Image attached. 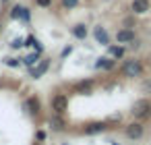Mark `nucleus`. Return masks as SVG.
I'll return each mask as SVG.
<instances>
[{"label":"nucleus","mask_w":151,"mask_h":145,"mask_svg":"<svg viewBox=\"0 0 151 145\" xmlns=\"http://www.w3.org/2000/svg\"><path fill=\"white\" fill-rule=\"evenodd\" d=\"M124 133H126L128 139H141L143 133H145V126H143L141 120H134V122H130V124L124 126Z\"/></svg>","instance_id":"39448f33"},{"label":"nucleus","mask_w":151,"mask_h":145,"mask_svg":"<svg viewBox=\"0 0 151 145\" xmlns=\"http://www.w3.org/2000/svg\"><path fill=\"white\" fill-rule=\"evenodd\" d=\"M143 91H145V93H151V79L143 83Z\"/></svg>","instance_id":"412c9836"},{"label":"nucleus","mask_w":151,"mask_h":145,"mask_svg":"<svg viewBox=\"0 0 151 145\" xmlns=\"http://www.w3.org/2000/svg\"><path fill=\"white\" fill-rule=\"evenodd\" d=\"M0 29H2V23H0Z\"/></svg>","instance_id":"393cba45"},{"label":"nucleus","mask_w":151,"mask_h":145,"mask_svg":"<svg viewBox=\"0 0 151 145\" xmlns=\"http://www.w3.org/2000/svg\"><path fill=\"white\" fill-rule=\"evenodd\" d=\"M108 50H110V56H112V58H122V56H124V48H122V46H112V44H110Z\"/></svg>","instance_id":"dca6fc26"},{"label":"nucleus","mask_w":151,"mask_h":145,"mask_svg":"<svg viewBox=\"0 0 151 145\" xmlns=\"http://www.w3.org/2000/svg\"><path fill=\"white\" fill-rule=\"evenodd\" d=\"M130 9H132L134 15H145V13L151 9V4H149V0H132V2H130Z\"/></svg>","instance_id":"9b49d317"},{"label":"nucleus","mask_w":151,"mask_h":145,"mask_svg":"<svg viewBox=\"0 0 151 145\" xmlns=\"http://www.w3.org/2000/svg\"><path fill=\"white\" fill-rule=\"evenodd\" d=\"M73 35H75L77 40H85V38H87V25H85V23L75 25V27H73Z\"/></svg>","instance_id":"2eb2a0df"},{"label":"nucleus","mask_w":151,"mask_h":145,"mask_svg":"<svg viewBox=\"0 0 151 145\" xmlns=\"http://www.w3.org/2000/svg\"><path fill=\"white\" fill-rule=\"evenodd\" d=\"M110 128V122L108 120H95V122H89L83 126V133L85 135H99V133H106Z\"/></svg>","instance_id":"20e7f679"},{"label":"nucleus","mask_w":151,"mask_h":145,"mask_svg":"<svg viewBox=\"0 0 151 145\" xmlns=\"http://www.w3.org/2000/svg\"><path fill=\"white\" fill-rule=\"evenodd\" d=\"M116 40H118V44H130V42H134V31L124 27L116 33Z\"/></svg>","instance_id":"ddd939ff"},{"label":"nucleus","mask_w":151,"mask_h":145,"mask_svg":"<svg viewBox=\"0 0 151 145\" xmlns=\"http://www.w3.org/2000/svg\"><path fill=\"white\" fill-rule=\"evenodd\" d=\"M114 66H116V60L112 56H101L95 60V69H99V71H112Z\"/></svg>","instance_id":"f8f14e48"},{"label":"nucleus","mask_w":151,"mask_h":145,"mask_svg":"<svg viewBox=\"0 0 151 145\" xmlns=\"http://www.w3.org/2000/svg\"><path fill=\"white\" fill-rule=\"evenodd\" d=\"M48 69H50V60H48V58H42V60L31 69V77H33V79H40V77H44V75H46V71H48Z\"/></svg>","instance_id":"1a4fd4ad"},{"label":"nucleus","mask_w":151,"mask_h":145,"mask_svg":"<svg viewBox=\"0 0 151 145\" xmlns=\"http://www.w3.org/2000/svg\"><path fill=\"white\" fill-rule=\"evenodd\" d=\"M4 64H6V66H11V69H17L21 62H19L17 58H4Z\"/></svg>","instance_id":"6ab92c4d"},{"label":"nucleus","mask_w":151,"mask_h":145,"mask_svg":"<svg viewBox=\"0 0 151 145\" xmlns=\"http://www.w3.org/2000/svg\"><path fill=\"white\" fill-rule=\"evenodd\" d=\"M11 46H13V48H21V46H23V40H15Z\"/></svg>","instance_id":"5701e85b"},{"label":"nucleus","mask_w":151,"mask_h":145,"mask_svg":"<svg viewBox=\"0 0 151 145\" xmlns=\"http://www.w3.org/2000/svg\"><path fill=\"white\" fill-rule=\"evenodd\" d=\"M50 106L54 110V114H64L66 108H68V97L64 93H56L52 100H50Z\"/></svg>","instance_id":"7ed1b4c3"},{"label":"nucleus","mask_w":151,"mask_h":145,"mask_svg":"<svg viewBox=\"0 0 151 145\" xmlns=\"http://www.w3.org/2000/svg\"><path fill=\"white\" fill-rule=\"evenodd\" d=\"M62 145H68V143H62Z\"/></svg>","instance_id":"bb28decb"},{"label":"nucleus","mask_w":151,"mask_h":145,"mask_svg":"<svg viewBox=\"0 0 151 145\" xmlns=\"http://www.w3.org/2000/svg\"><path fill=\"white\" fill-rule=\"evenodd\" d=\"M60 4H62L64 11H70V9L79 6V0H60Z\"/></svg>","instance_id":"a211bd4d"},{"label":"nucleus","mask_w":151,"mask_h":145,"mask_svg":"<svg viewBox=\"0 0 151 145\" xmlns=\"http://www.w3.org/2000/svg\"><path fill=\"white\" fill-rule=\"evenodd\" d=\"M70 52H73V46H66V48L62 50V58H64V56H68Z\"/></svg>","instance_id":"4be33fe9"},{"label":"nucleus","mask_w":151,"mask_h":145,"mask_svg":"<svg viewBox=\"0 0 151 145\" xmlns=\"http://www.w3.org/2000/svg\"><path fill=\"white\" fill-rule=\"evenodd\" d=\"M112 145H118V143H112Z\"/></svg>","instance_id":"a878e982"},{"label":"nucleus","mask_w":151,"mask_h":145,"mask_svg":"<svg viewBox=\"0 0 151 145\" xmlns=\"http://www.w3.org/2000/svg\"><path fill=\"white\" fill-rule=\"evenodd\" d=\"M93 38H95L97 44H101V46H110V35H108L106 27H101V25L93 27Z\"/></svg>","instance_id":"6e6552de"},{"label":"nucleus","mask_w":151,"mask_h":145,"mask_svg":"<svg viewBox=\"0 0 151 145\" xmlns=\"http://www.w3.org/2000/svg\"><path fill=\"white\" fill-rule=\"evenodd\" d=\"M50 126H52V131H64L66 122H64L62 114H52L50 116Z\"/></svg>","instance_id":"4468645a"},{"label":"nucleus","mask_w":151,"mask_h":145,"mask_svg":"<svg viewBox=\"0 0 151 145\" xmlns=\"http://www.w3.org/2000/svg\"><path fill=\"white\" fill-rule=\"evenodd\" d=\"M2 2H6V0H2Z\"/></svg>","instance_id":"cd10ccee"},{"label":"nucleus","mask_w":151,"mask_h":145,"mask_svg":"<svg viewBox=\"0 0 151 145\" xmlns=\"http://www.w3.org/2000/svg\"><path fill=\"white\" fill-rule=\"evenodd\" d=\"M93 87H95V83L91 79H85V81L75 83V93H79V95H91L93 93Z\"/></svg>","instance_id":"0eeeda50"},{"label":"nucleus","mask_w":151,"mask_h":145,"mask_svg":"<svg viewBox=\"0 0 151 145\" xmlns=\"http://www.w3.org/2000/svg\"><path fill=\"white\" fill-rule=\"evenodd\" d=\"M25 110H27L31 116H40V110H42V104H40V100H37L35 95L27 97V100H25Z\"/></svg>","instance_id":"9d476101"},{"label":"nucleus","mask_w":151,"mask_h":145,"mask_svg":"<svg viewBox=\"0 0 151 145\" xmlns=\"http://www.w3.org/2000/svg\"><path fill=\"white\" fill-rule=\"evenodd\" d=\"M143 71H145V66H143V62L137 60V58H128V60H124L122 66H120V73H122V77H126V79H137V77L143 75Z\"/></svg>","instance_id":"f257e3e1"},{"label":"nucleus","mask_w":151,"mask_h":145,"mask_svg":"<svg viewBox=\"0 0 151 145\" xmlns=\"http://www.w3.org/2000/svg\"><path fill=\"white\" fill-rule=\"evenodd\" d=\"M35 137H37L40 141H44V139H46V133H44V131H37V135H35Z\"/></svg>","instance_id":"b1692460"},{"label":"nucleus","mask_w":151,"mask_h":145,"mask_svg":"<svg viewBox=\"0 0 151 145\" xmlns=\"http://www.w3.org/2000/svg\"><path fill=\"white\" fill-rule=\"evenodd\" d=\"M11 19H23V21H29L31 19V11L23 4H15L11 9Z\"/></svg>","instance_id":"423d86ee"},{"label":"nucleus","mask_w":151,"mask_h":145,"mask_svg":"<svg viewBox=\"0 0 151 145\" xmlns=\"http://www.w3.org/2000/svg\"><path fill=\"white\" fill-rule=\"evenodd\" d=\"M42 58H40V52H33V54H29L27 58H23V64H27V66H33V64H37Z\"/></svg>","instance_id":"f3484780"},{"label":"nucleus","mask_w":151,"mask_h":145,"mask_svg":"<svg viewBox=\"0 0 151 145\" xmlns=\"http://www.w3.org/2000/svg\"><path fill=\"white\" fill-rule=\"evenodd\" d=\"M35 4L42 9H48V6H52V0H35Z\"/></svg>","instance_id":"aec40b11"},{"label":"nucleus","mask_w":151,"mask_h":145,"mask_svg":"<svg viewBox=\"0 0 151 145\" xmlns=\"http://www.w3.org/2000/svg\"><path fill=\"white\" fill-rule=\"evenodd\" d=\"M130 114H132L137 120H145V118H149V116H151V102H149L147 97H143V100H137V102L132 104V110H130Z\"/></svg>","instance_id":"f03ea898"}]
</instances>
